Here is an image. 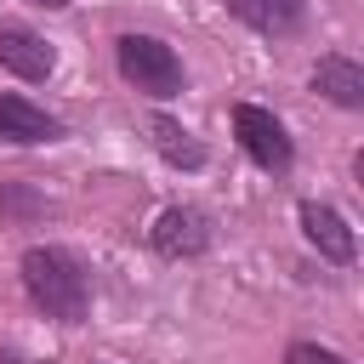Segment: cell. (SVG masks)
<instances>
[{
  "mask_svg": "<svg viewBox=\"0 0 364 364\" xmlns=\"http://www.w3.org/2000/svg\"><path fill=\"white\" fill-rule=\"evenodd\" d=\"M296 222H301V239H307L324 262L353 267V256H358V233H353V222H347L336 205H324V199H301Z\"/></svg>",
  "mask_w": 364,
  "mask_h": 364,
  "instance_id": "obj_5",
  "label": "cell"
},
{
  "mask_svg": "<svg viewBox=\"0 0 364 364\" xmlns=\"http://www.w3.org/2000/svg\"><path fill=\"white\" fill-rule=\"evenodd\" d=\"M284 364H353V358H341V353L324 347V341H290V347H284Z\"/></svg>",
  "mask_w": 364,
  "mask_h": 364,
  "instance_id": "obj_11",
  "label": "cell"
},
{
  "mask_svg": "<svg viewBox=\"0 0 364 364\" xmlns=\"http://www.w3.org/2000/svg\"><path fill=\"white\" fill-rule=\"evenodd\" d=\"M245 28H256V34H273V40H284V34H296L301 23H307V0H222Z\"/></svg>",
  "mask_w": 364,
  "mask_h": 364,
  "instance_id": "obj_10",
  "label": "cell"
},
{
  "mask_svg": "<svg viewBox=\"0 0 364 364\" xmlns=\"http://www.w3.org/2000/svg\"><path fill=\"white\" fill-rule=\"evenodd\" d=\"M307 85L324 97V102H336V108H364V68L353 63V57H341V51H330V57H318L313 63V74H307Z\"/></svg>",
  "mask_w": 364,
  "mask_h": 364,
  "instance_id": "obj_8",
  "label": "cell"
},
{
  "mask_svg": "<svg viewBox=\"0 0 364 364\" xmlns=\"http://www.w3.org/2000/svg\"><path fill=\"white\" fill-rule=\"evenodd\" d=\"M17 273H23L28 301L46 318H57V324H85L91 318V267L68 245H28Z\"/></svg>",
  "mask_w": 364,
  "mask_h": 364,
  "instance_id": "obj_1",
  "label": "cell"
},
{
  "mask_svg": "<svg viewBox=\"0 0 364 364\" xmlns=\"http://www.w3.org/2000/svg\"><path fill=\"white\" fill-rule=\"evenodd\" d=\"M148 245L165 262H193V256H205L216 245V228H210V216L199 205H165L154 216V228H148Z\"/></svg>",
  "mask_w": 364,
  "mask_h": 364,
  "instance_id": "obj_4",
  "label": "cell"
},
{
  "mask_svg": "<svg viewBox=\"0 0 364 364\" xmlns=\"http://www.w3.org/2000/svg\"><path fill=\"white\" fill-rule=\"evenodd\" d=\"M114 63H119V80H125L131 91L154 97V102H171V97H182V85H188L182 57H176L159 34H119V40H114Z\"/></svg>",
  "mask_w": 364,
  "mask_h": 364,
  "instance_id": "obj_2",
  "label": "cell"
},
{
  "mask_svg": "<svg viewBox=\"0 0 364 364\" xmlns=\"http://www.w3.org/2000/svg\"><path fill=\"white\" fill-rule=\"evenodd\" d=\"M0 68L34 85V80H51L57 51H51L34 28H23V23H0Z\"/></svg>",
  "mask_w": 364,
  "mask_h": 364,
  "instance_id": "obj_6",
  "label": "cell"
},
{
  "mask_svg": "<svg viewBox=\"0 0 364 364\" xmlns=\"http://www.w3.org/2000/svg\"><path fill=\"white\" fill-rule=\"evenodd\" d=\"M233 136H239V148H245L267 176H284V171L296 165V142H290L284 119H279L273 108H262V102H233Z\"/></svg>",
  "mask_w": 364,
  "mask_h": 364,
  "instance_id": "obj_3",
  "label": "cell"
},
{
  "mask_svg": "<svg viewBox=\"0 0 364 364\" xmlns=\"http://www.w3.org/2000/svg\"><path fill=\"white\" fill-rule=\"evenodd\" d=\"M57 136H63V119H57V114H46V108L28 102V97L0 91V142L40 148V142H57Z\"/></svg>",
  "mask_w": 364,
  "mask_h": 364,
  "instance_id": "obj_7",
  "label": "cell"
},
{
  "mask_svg": "<svg viewBox=\"0 0 364 364\" xmlns=\"http://www.w3.org/2000/svg\"><path fill=\"white\" fill-rule=\"evenodd\" d=\"M0 364H28V358L23 353H0Z\"/></svg>",
  "mask_w": 364,
  "mask_h": 364,
  "instance_id": "obj_13",
  "label": "cell"
},
{
  "mask_svg": "<svg viewBox=\"0 0 364 364\" xmlns=\"http://www.w3.org/2000/svg\"><path fill=\"white\" fill-rule=\"evenodd\" d=\"M148 142H154V154H159L171 171H205V159H210V148H205L182 119H171V114H154V119H148Z\"/></svg>",
  "mask_w": 364,
  "mask_h": 364,
  "instance_id": "obj_9",
  "label": "cell"
},
{
  "mask_svg": "<svg viewBox=\"0 0 364 364\" xmlns=\"http://www.w3.org/2000/svg\"><path fill=\"white\" fill-rule=\"evenodd\" d=\"M28 6H46V11H63L68 0H28Z\"/></svg>",
  "mask_w": 364,
  "mask_h": 364,
  "instance_id": "obj_12",
  "label": "cell"
}]
</instances>
